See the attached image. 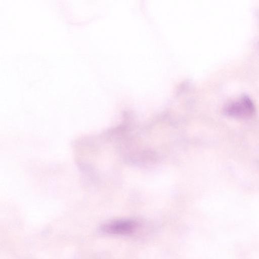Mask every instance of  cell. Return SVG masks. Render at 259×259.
Returning a JSON list of instances; mask_svg holds the SVG:
<instances>
[{"instance_id":"cell-2","label":"cell","mask_w":259,"mask_h":259,"mask_svg":"<svg viewBox=\"0 0 259 259\" xmlns=\"http://www.w3.org/2000/svg\"><path fill=\"white\" fill-rule=\"evenodd\" d=\"M137 224L130 220H119L108 223L101 227V230L110 234L127 235L133 233Z\"/></svg>"},{"instance_id":"cell-1","label":"cell","mask_w":259,"mask_h":259,"mask_svg":"<svg viewBox=\"0 0 259 259\" xmlns=\"http://www.w3.org/2000/svg\"><path fill=\"white\" fill-rule=\"evenodd\" d=\"M224 113L229 116L240 119L251 117L255 112L253 101L247 95H243L239 101L227 104L224 109Z\"/></svg>"}]
</instances>
